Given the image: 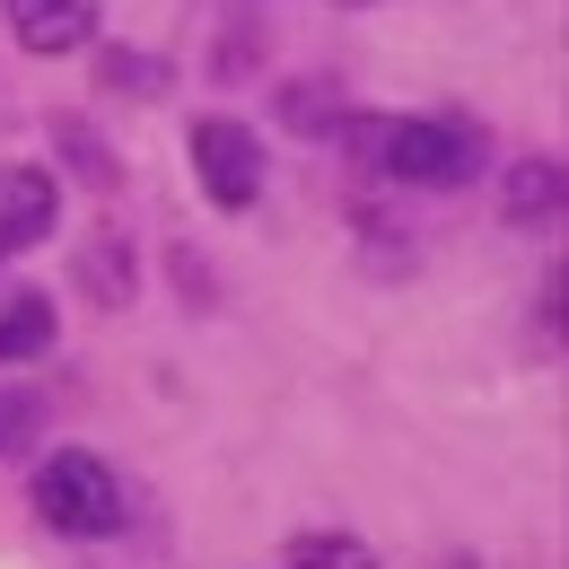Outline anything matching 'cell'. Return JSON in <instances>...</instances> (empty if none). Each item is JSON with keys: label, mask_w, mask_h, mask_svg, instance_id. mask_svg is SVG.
<instances>
[{"label": "cell", "mask_w": 569, "mask_h": 569, "mask_svg": "<svg viewBox=\"0 0 569 569\" xmlns=\"http://www.w3.org/2000/svg\"><path fill=\"white\" fill-rule=\"evenodd\" d=\"M36 508H44L53 535H114V526H123V482H114L97 456L62 447V456L36 473Z\"/></svg>", "instance_id": "cell-2"}, {"label": "cell", "mask_w": 569, "mask_h": 569, "mask_svg": "<svg viewBox=\"0 0 569 569\" xmlns=\"http://www.w3.org/2000/svg\"><path fill=\"white\" fill-rule=\"evenodd\" d=\"M351 141L395 176V184H456L465 167H473V141L456 132V123H403V114H386V123H351Z\"/></svg>", "instance_id": "cell-1"}, {"label": "cell", "mask_w": 569, "mask_h": 569, "mask_svg": "<svg viewBox=\"0 0 569 569\" xmlns=\"http://www.w3.org/2000/svg\"><path fill=\"white\" fill-rule=\"evenodd\" d=\"M289 569H377V561H368V543H351V535H298Z\"/></svg>", "instance_id": "cell-7"}, {"label": "cell", "mask_w": 569, "mask_h": 569, "mask_svg": "<svg viewBox=\"0 0 569 569\" xmlns=\"http://www.w3.org/2000/svg\"><path fill=\"white\" fill-rule=\"evenodd\" d=\"M44 237H53V176L18 167V176L0 184V263L27 254V246H44Z\"/></svg>", "instance_id": "cell-5"}, {"label": "cell", "mask_w": 569, "mask_h": 569, "mask_svg": "<svg viewBox=\"0 0 569 569\" xmlns=\"http://www.w3.org/2000/svg\"><path fill=\"white\" fill-rule=\"evenodd\" d=\"M36 351H53V298L0 307V368H9V359H36Z\"/></svg>", "instance_id": "cell-6"}, {"label": "cell", "mask_w": 569, "mask_h": 569, "mask_svg": "<svg viewBox=\"0 0 569 569\" xmlns=\"http://www.w3.org/2000/svg\"><path fill=\"white\" fill-rule=\"evenodd\" d=\"M9 27L27 53H79L97 36V0H9Z\"/></svg>", "instance_id": "cell-4"}, {"label": "cell", "mask_w": 569, "mask_h": 569, "mask_svg": "<svg viewBox=\"0 0 569 569\" xmlns=\"http://www.w3.org/2000/svg\"><path fill=\"white\" fill-rule=\"evenodd\" d=\"M184 149H193V176H202V193H211L219 211H246V202L263 193V141H254L246 123H228V114H202Z\"/></svg>", "instance_id": "cell-3"}, {"label": "cell", "mask_w": 569, "mask_h": 569, "mask_svg": "<svg viewBox=\"0 0 569 569\" xmlns=\"http://www.w3.org/2000/svg\"><path fill=\"white\" fill-rule=\"evenodd\" d=\"M27 429H36V403H18V395H0V456H9V447H18Z\"/></svg>", "instance_id": "cell-8"}]
</instances>
